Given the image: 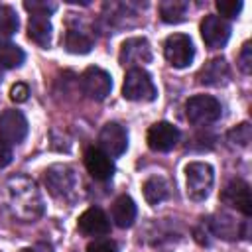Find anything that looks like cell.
Masks as SVG:
<instances>
[{"mask_svg": "<svg viewBox=\"0 0 252 252\" xmlns=\"http://www.w3.org/2000/svg\"><path fill=\"white\" fill-rule=\"evenodd\" d=\"M24 8L32 14H39V16H49L57 10V4L55 2H45V0H28L24 2Z\"/></svg>", "mask_w": 252, "mask_h": 252, "instance_id": "obj_26", "label": "cell"}, {"mask_svg": "<svg viewBox=\"0 0 252 252\" xmlns=\"http://www.w3.org/2000/svg\"><path fill=\"white\" fill-rule=\"evenodd\" d=\"M20 252H53V250H51V246H49V244H43V242H39V244H35V246H30V248H22Z\"/></svg>", "mask_w": 252, "mask_h": 252, "instance_id": "obj_32", "label": "cell"}, {"mask_svg": "<svg viewBox=\"0 0 252 252\" xmlns=\"http://www.w3.org/2000/svg\"><path fill=\"white\" fill-rule=\"evenodd\" d=\"M187 120L195 126H207L220 118L222 106L215 96L209 94H195L185 102Z\"/></svg>", "mask_w": 252, "mask_h": 252, "instance_id": "obj_4", "label": "cell"}, {"mask_svg": "<svg viewBox=\"0 0 252 252\" xmlns=\"http://www.w3.org/2000/svg\"><path fill=\"white\" fill-rule=\"evenodd\" d=\"M217 10L220 12V16L224 18H236L242 10V2L240 0H217Z\"/></svg>", "mask_w": 252, "mask_h": 252, "instance_id": "obj_27", "label": "cell"}, {"mask_svg": "<svg viewBox=\"0 0 252 252\" xmlns=\"http://www.w3.org/2000/svg\"><path fill=\"white\" fill-rule=\"evenodd\" d=\"M144 199L150 203V205H158V203H161L167 195H169V185H167V181L163 179V177H159V175H154V177H150L146 183H144Z\"/></svg>", "mask_w": 252, "mask_h": 252, "instance_id": "obj_21", "label": "cell"}, {"mask_svg": "<svg viewBox=\"0 0 252 252\" xmlns=\"http://www.w3.org/2000/svg\"><path fill=\"white\" fill-rule=\"evenodd\" d=\"M122 96L126 100H142V102H152L158 96V89L150 77L148 71L142 67H132L128 69L122 85Z\"/></svg>", "mask_w": 252, "mask_h": 252, "instance_id": "obj_2", "label": "cell"}, {"mask_svg": "<svg viewBox=\"0 0 252 252\" xmlns=\"http://www.w3.org/2000/svg\"><path fill=\"white\" fill-rule=\"evenodd\" d=\"M250 140H252V128H250L248 122H242V124H238L236 128H232L228 132V142L234 144V146L246 148L250 144Z\"/></svg>", "mask_w": 252, "mask_h": 252, "instance_id": "obj_25", "label": "cell"}, {"mask_svg": "<svg viewBox=\"0 0 252 252\" xmlns=\"http://www.w3.org/2000/svg\"><path fill=\"white\" fill-rule=\"evenodd\" d=\"M12 215L22 222H33L43 215V197L37 185L26 175H14L6 183Z\"/></svg>", "mask_w": 252, "mask_h": 252, "instance_id": "obj_1", "label": "cell"}, {"mask_svg": "<svg viewBox=\"0 0 252 252\" xmlns=\"http://www.w3.org/2000/svg\"><path fill=\"white\" fill-rule=\"evenodd\" d=\"M187 10H189V4L183 0H165L159 4V18L165 24H179L183 22Z\"/></svg>", "mask_w": 252, "mask_h": 252, "instance_id": "obj_22", "label": "cell"}, {"mask_svg": "<svg viewBox=\"0 0 252 252\" xmlns=\"http://www.w3.org/2000/svg\"><path fill=\"white\" fill-rule=\"evenodd\" d=\"M98 144H100V150L110 158L122 156L128 148V132L118 122H106L98 132Z\"/></svg>", "mask_w": 252, "mask_h": 252, "instance_id": "obj_9", "label": "cell"}, {"mask_svg": "<svg viewBox=\"0 0 252 252\" xmlns=\"http://www.w3.org/2000/svg\"><path fill=\"white\" fill-rule=\"evenodd\" d=\"M24 61H26V53L22 51V47H18L16 43H10V41H0V65H2V69L22 67Z\"/></svg>", "mask_w": 252, "mask_h": 252, "instance_id": "obj_23", "label": "cell"}, {"mask_svg": "<svg viewBox=\"0 0 252 252\" xmlns=\"http://www.w3.org/2000/svg\"><path fill=\"white\" fill-rule=\"evenodd\" d=\"M30 96V87L26 83H16L12 89H10V98L14 102H26Z\"/></svg>", "mask_w": 252, "mask_h": 252, "instance_id": "obj_30", "label": "cell"}, {"mask_svg": "<svg viewBox=\"0 0 252 252\" xmlns=\"http://www.w3.org/2000/svg\"><path fill=\"white\" fill-rule=\"evenodd\" d=\"M83 161H85L87 171L94 179H98V181H106L114 173V161H112V158L108 154H104L100 148H94V146L93 148H87Z\"/></svg>", "mask_w": 252, "mask_h": 252, "instance_id": "obj_14", "label": "cell"}, {"mask_svg": "<svg viewBox=\"0 0 252 252\" xmlns=\"http://www.w3.org/2000/svg\"><path fill=\"white\" fill-rule=\"evenodd\" d=\"M63 45L69 53H77V55H85L91 51L93 47V37L83 32V30H77V28H71L67 30L65 33V39H63Z\"/></svg>", "mask_w": 252, "mask_h": 252, "instance_id": "obj_20", "label": "cell"}, {"mask_svg": "<svg viewBox=\"0 0 252 252\" xmlns=\"http://www.w3.org/2000/svg\"><path fill=\"white\" fill-rule=\"evenodd\" d=\"M220 201L236 211H240L244 217H250L252 213V197H250V185L242 179H230L226 187L220 193Z\"/></svg>", "mask_w": 252, "mask_h": 252, "instance_id": "obj_10", "label": "cell"}, {"mask_svg": "<svg viewBox=\"0 0 252 252\" xmlns=\"http://www.w3.org/2000/svg\"><path fill=\"white\" fill-rule=\"evenodd\" d=\"M197 79L201 85H207V87H222L230 79V67L222 57H215L201 67Z\"/></svg>", "mask_w": 252, "mask_h": 252, "instance_id": "obj_16", "label": "cell"}, {"mask_svg": "<svg viewBox=\"0 0 252 252\" xmlns=\"http://www.w3.org/2000/svg\"><path fill=\"white\" fill-rule=\"evenodd\" d=\"M10 161H12V150H10V146H8V144L0 142V169H2V167H6Z\"/></svg>", "mask_w": 252, "mask_h": 252, "instance_id": "obj_31", "label": "cell"}, {"mask_svg": "<svg viewBox=\"0 0 252 252\" xmlns=\"http://www.w3.org/2000/svg\"><path fill=\"white\" fill-rule=\"evenodd\" d=\"M45 185L49 193L57 199H71L77 193L79 177L71 165L55 163L45 169Z\"/></svg>", "mask_w": 252, "mask_h": 252, "instance_id": "obj_3", "label": "cell"}, {"mask_svg": "<svg viewBox=\"0 0 252 252\" xmlns=\"http://www.w3.org/2000/svg\"><path fill=\"white\" fill-rule=\"evenodd\" d=\"M136 203L132 197L128 195H120L114 203H112V220L116 226L120 228H128L134 224L136 220Z\"/></svg>", "mask_w": 252, "mask_h": 252, "instance_id": "obj_17", "label": "cell"}, {"mask_svg": "<svg viewBox=\"0 0 252 252\" xmlns=\"http://www.w3.org/2000/svg\"><path fill=\"white\" fill-rule=\"evenodd\" d=\"M211 234H217L224 240H234L240 236V224L234 220V217L220 213V215H213L211 219H207Z\"/></svg>", "mask_w": 252, "mask_h": 252, "instance_id": "obj_18", "label": "cell"}, {"mask_svg": "<svg viewBox=\"0 0 252 252\" xmlns=\"http://www.w3.org/2000/svg\"><path fill=\"white\" fill-rule=\"evenodd\" d=\"M163 55L171 67L183 69L191 65L195 57V47H193L191 37L185 33H171L163 43Z\"/></svg>", "mask_w": 252, "mask_h": 252, "instance_id": "obj_6", "label": "cell"}, {"mask_svg": "<svg viewBox=\"0 0 252 252\" xmlns=\"http://www.w3.org/2000/svg\"><path fill=\"white\" fill-rule=\"evenodd\" d=\"M87 252H118V246L114 240L108 238H96L93 242H89Z\"/></svg>", "mask_w": 252, "mask_h": 252, "instance_id": "obj_28", "label": "cell"}, {"mask_svg": "<svg viewBox=\"0 0 252 252\" xmlns=\"http://www.w3.org/2000/svg\"><path fill=\"white\" fill-rule=\"evenodd\" d=\"M118 59H120L122 65L150 63L152 61V47H150L146 37H130L122 43Z\"/></svg>", "mask_w": 252, "mask_h": 252, "instance_id": "obj_15", "label": "cell"}, {"mask_svg": "<svg viewBox=\"0 0 252 252\" xmlns=\"http://www.w3.org/2000/svg\"><path fill=\"white\" fill-rule=\"evenodd\" d=\"M0 81H2V65H0Z\"/></svg>", "mask_w": 252, "mask_h": 252, "instance_id": "obj_33", "label": "cell"}, {"mask_svg": "<svg viewBox=\"0 0 252 252\" xmlns=\"http://www.w3.org/2000/svg\"><path fill=\"white\" fill-rule=\"evenodd\" d=\"M77 228L81 234L85 236H104L110 232V220L106 217V213L98 207H89L87 211H83L77 219Z\"/></svg>", "mask_w": 252, "mask_h": 252, "instance_id": "obj_12", "label": "cell"}, {"mask_svg": "<svg viewBox=\"0 0 252 252\" xmlns=\"http://www.w3.org/2000/svg\"><path fill=\"white\" fill-rule=\"evenodd\" d=\"M201 35L209 47L213 49L224 47L230 37V24L224 18L215 16V14L205 16V20L201 22Z\"/></svg>", "mask_w": 252, "mask_h": 252, "instance_id": "obj_11", "label": "cell"}, {"mask_svg": "<svg viewBox=\"0 0 252 252\" xmlns=\"http://www.w3.org/2000/svg\"><path fill=\"white\" fill-rule=\"evenodd\" d=\"M20 22H18V14L12 6L0 4V41L8 39L10 35L16 33Z\"/></svg>", "mask_w": 252, "mask_h": 252, "instance_id": "obj_24", "label": "cell"}, {"mask_svg": "<svg viewBox=\"0 0 252 252\" xmlns=\"http://www.w3.org/2000/svg\"><path fill=\"white\" fill-rule=\"evenodd\" d=\"M238 67H240V71L246 73V75L252 71V47H250V41H246V43L242 45V51H240V55H238Z\"/></svg>", "mask_w": 252, "mask_h": 252, "instance_id": "obj_29", "label": "cell"}, {"mask_svg": "<svg viewBox=\"0 0 252 252\" xmlns=\"http://www.w3.org/2000/svg\"><path fill=\"white\" fill-rule=\"evenodd\" d=\"M28 136V120L20 110H4L0 114V142L14 146Z\"/></svg>", "mask_w": 252, "mask_h": 252, "instance_id": "obj_8", "label": "cell"}, {"mask_svg": "<svg viewBox=\"0 0 252 252\" xmlns=\"http://www.w3.org/2000/svg\"><path fill=\"white\" fill-rule=\"evenodd\" d=\"M51 22L49 16H39V14H32L30 16V24H28V35L33 43H37L39 47H49L51 43Z\"/></svg>", "mask_w": 252, "mask_h": 252, "instance_id": "obj_19", "label": "cell"}, {"mask_svg": "<svg viewBox=\"0 0 252 252\" xmlns=\"http://www.w3.org/2000/svg\"><path fill=\"white\" fill-rule=\"evenodd\" d=\"M81 91L93 100H104L112 91V79L100 67H87L81 75Z\"/></svg>", "mask_w": 252, "mask_h": 252, "instance_id": "obj_7", "label": "cell"}, {"mask_svg": "<svg viewBox=\"0 0 252 252\" xmlns=\"http://www.w3.org/2000/svg\"><path fill=\"white\" fill-rule=\"evenodd\" d=\"M179 130L169 124V122H156L154 126H150L148 130V146L154 150V152H169L177 146L179 142Z\"/></svg>", "mask_w": 252, "mask_h": 252, "instance_id": "obj_13", "label": "cell"}, {"mask_svg": "<svg viewBox=\"0 0 252 252\" xmlns=\"http://www.w3.org/2000/svg\"><path fill=\"white\" fill-rule=\"evenodd\" d=\"M185 177H187V195L193 201H203L209 197L215 181V171L209 163L205 161L189 163L185 167Z\"/></svg>", "mask_w": 252, "mask_h": 252, "instance_id": "obj_5", "label": "cell"}]
</instances>
